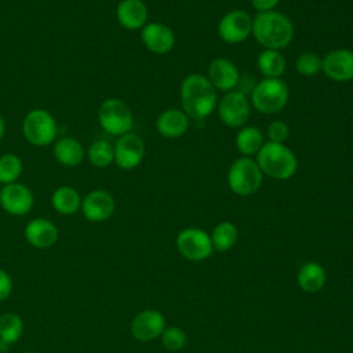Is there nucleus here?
I'll return each instance as SVG.
<instances>
[{"mask_svg":"<svg viewBox=\"0 0 353 353\" xmlns=\"http://www.w3.org/2000/svg\"><path fill=\"white\" fill-rule=\"evenodd\" d=\"M181 101L188 117L201 120L215 109L216 92L205 76L192 73L181 84Z\"/></svg>","mask_w":353,"mask_h":353,"instance_id":"nucleus-1","label":"nucleus"},{"mask_svg":"<svg viewBox=\"0 0 353 353\" xmlns=\"http://www.w3.org/2000/svg\"><path fill=\"white\" fill-rule=\"evenodd\" d=\"M252 34L266 50H281L294 37V26L290 18L279 11L258 12L252 19Z\"/></svg>","mask_w":353,"mask_h":353,"instance_id":"nucleus-2","label":"nucleus"},{"mask_svg":"<svg viewBox=\"0 0 353 353\" xmlns=\"http://www.w3.org/2000/svg\"><path fill=\"white\" fill-rule=\"evenodd\" d=\"M262 174L273 179H288L298 170L296 156L284 143L266 142L256 153L255 160Z\"/></svg>","mask_w":353,"mask_h":353,"instance_id":"nucleus-3","label":"nucleus"},{"mask_svg":"<svg viewBox=\"0 0 353 353\" xmlns=\"http://www.w3.org/2000/svg\"><path fill=\"white\" fill-rule=\"evenodd\" d=\"M288 101V87L280 79L265 77L251 91V105L263 114H273L284 109Z\"/></svg>","mask_w":353,"mask_h":353,"instance_id":"nucleus-4","label":"nucleus"},{"mask_svg":"<svg viewBox=\"0 0 353 353\" xmlns=\"http://www.w3.org/2000/svg\"><path fill=\"white\" fill-rule=\"evenodd\" d=\"M262 171L258 163L250 157L234 160L228 171V185L239 196L254 194L262 185Z\"/></svg>","mask_w":353,"mask_h":353,"instance_id":"nucleus-5","label":"nucleus"},{"mask_svg":"<svg viewBox=\"0 0 353 353\" xmlns=\"http://www.w3.org/2000/svg\"><path fill=\"white\" fill-rule=\"evenodd\" d=\"M25 139L34 146H47L57 138L58 127L52 114L44 109L30 110L22 123Z\"/></svg>","mask_w":353,"mask_h":353,"instance_id":"nucleus-6","label":"nucleus"},{"mask_svg":"<svg viewBox=\"0 0 353 353\" xmlns=\"http://www.w3.org/2000/svg\"><path fill=\"white\" fill-rule=\"evenodd\" d=\"M99 125L110 135H124L132 128V112L128 105L117 98L103 101L98 109Z\"/></svg>","mask_w":353,"mask_h":353,"instance_id":"nucleus-7","label":"nucleus"},{"mask_svg":"<svg viewBox=\"0 0 353 353\" xmlns=\"http://www.w3.org/2000/svg\"><path fill=\"white\" fill-rule=\"evenodd\" d=\"M251 103L244 92L233 90L226 92L218 103V116L221 121L232 128L243 127L251 112Z\"/></svg>","mask_w":353,"mask_h":353,"instance_id":"nucleus-8","label":"nucleus"},{"mask_svg":"<svg viewBox=\"0 0 353 353\" xmlns=\"http://www.w3.org/2000/svg\"><path fill=\"white\" fill-rule=\"evenodd\" d=\"M176 248L190 261H203L212 254L211 237L199 228H186L176 236Z\"/></svg>","mask_w":353,"mask_h":353,"instance_id":"nucleus-9","label":"nucleus"},{"mask_svg":"<svg viewBox=\"0 0 353 353\" xmlns=\"http://www.w3.org/2000/svg\"><path fill=\"white\" fill-rule=\"evenodd\" d=\"M252 33V18L244 10L226 12L218 23L219 37L229 44H239Z\"/></svg>","mask_w":353,"mask_h":353,"instance_id":"nucleus-10","label":"nucleus"},{"mask_svg":"<svg viewBox=\"0 0 353 353\" xmlns=\"http://www.w3.org/2000/svg\"><path fill=\"white\" fill-rule=\"evenodd\" d=\"M145 156V143L134 132L120 135L114 145V163L121 170H132L141 164Z\"/></svg>","mask_w":353,"mask_h":353,"instance_id":"nucleus-11","label":"nucleus"},{"mask_svg":"<svg viewBox=\"0 0 353 353\" xmlns=\"http://www.w3.org/2000/svg\"><path fill=\"white\" fill-rule=\"evenodd\" d=\"M33 193L23 183H8L0 190V205L10 215H25L33 207Z\"/></svg>","mask_w":353,"mask_h":353,"instance_id":"nucleus-12","label":"nucleus"},{"mask_svg":"<svg viewBox=\"0 0 353 353\" xmlns=\"http://www.w3.org/2000/svg\"><path fill=\"white\" fill-rule=\"evenodd\" d=\"M321 72L331 80L343 83L353 80V51L336 48L323 58Z\"/></svg>","mask_w":353,"mask_h":353,"instance_id":"nucleus-13","label":"nucleus"},{"mask_svg":"<svg viewBox=\"0 0 353 353\" xmlns=\"http://www.w3.org/2000/svg\"><path fill=\"white\" fill-rule=\"evenodd\" d=\"M114 207V199L108 190L95 189L81 200L80 208L85 219L91 222H102L113 215Z\"/></svg>","mask_w":353,"mask_h":353,"instance_id":"nucleus-14","label":"nucleus"},{"mask_svg":"<svg viewBox=\"0 0 353 353\" xmlns=\"http://www.w3.org/2000/svg\"><path fill=\"white\" fill-rule=\"evenodd\" d=\"M164 328V316L154 309H145L139 312L131 323V332L134 338L141 342H149L159 338Z\"/></svg>","mask_w":353,"mask_h":353,"instance_id":"nucleus-15","label":"nucleus"},{"mask_svg":"<svg viewBox=\"0 0 353 353\" xmlns=\"http://www.w3.org/2000/svg\"><path fill=\"white\" fill-rule=\"evenodd\" d=\"M141 39L145 47L153 54H167L174 48L175 34L161 22L146 23L141 29Z\"/></svg>","mask_w":353,"mask_h":353,"instance_id":"nucleus-16","label":"nucleus"},{"mask_svg":"<svg viewBox=\"0 0 353 353\" xmlns=\"http://www.w3.org/2000/svg\"><path fill=\"white\" fill-rule=\"evenodd\" d=\"M214 88L221 91H233L239 85L240 72L228 58H215L208 66V77Z\"/></svg>","mask_w":353,"mask_h":353,"instance_id":"nucleus-17","label":"nucleus"},{"mask_svg":"<svg viewBox=\"0 0 353 353\" xmlns=\"http://www.w3.org/2000/svg\"><path fill=\"white\" fill-rule=\"evenodd\" d=\"M25 237L36 248H48L57 243L58 229L46 218H34L25 226Z\"/></svg>","mask_w":353,"mask_h":353,"instance_id":"nucleus-18","label":"nucleus"},{"mask_svg":"<svg viewBox=\"0 0 353 353\" xmlns=\"http://www.w3.org/2000/svg\"><path fill=\"white\" fill-rule=\"evenodd\" d=\"M116 18L128 30L142 29L146 25L148 7L142 0H121L116 8Z\"/></svg>","mask_w":353,"mask_h":353,"instance_id":"nucleus-19","label":"nucleus"},{"mask_svg":"<svg viewBox=\"0 0 353 353\" xmlns=\"http://www.w3.org/2000/svg\"><path fill=\"white\" fill-rule=\"evenodd\" d=\"M189 128V117L183 110L168 109L159 114L156 120V130L164 138H179Z\"/></svg>","mask_w":353,"mask_h":353,"instance_id":"nucleus-20","label":"nucleus"},{"mask_svg":"<svg viewBox=\"0 0 353 353\" xmlns=\"http://www.w3.org/2000/svg\"><path fill=\"white\" fill-rule=\"evenodd\" d=\"M52 152L58 163L66 167H74L84 159V148L73 137H62L57 139Z\"/></svg>","mask_w":353,"mask_h":353,"instance_id":"nucleus-21","label":"nucleus"},{"mask_svg":"<svg viewBox=\"0 0 353 353\" xmlns=\"http://www.w3.org/2000/svg\"><path fill=\"white\" fill-rule=\"evenodd\" d=\"M324 268L317 262H306L298 272V284L306 292H317L325 284Z\"/></svg>","mask_w":353,"mask_h":353,"instance_id":"nucleus-22","label":"nucleus"},{"mask_svg":"<svg viewBox=\"0 0 353 353\" xmlns=\"http://www.w3.org/2000/svg\"><path fill=\"white\" fill-rule=\"evenodd\" d=\"M51 204L59 214L72 215L81 207V199L76 189L70 186H61L52 193Z\"/></svg>","mask_w":353,"mask_h":353,"instance_id":"nucleus-23","label":"nucleus"},{"mask_svg":"<svg viewBox=\"0 0 353 353\" xmlns=\"http://www.w3.org/2000/svg\"><path fill=\"white\" fill-rule=\"evenodd\" d=\"M259 72L269 79H279L285 70V58L277 50H263L256 59Z\"/></svg>","mask_w":353,"mask_h":353,"instance_id":"nucleus-24","label":"nucleus"},{"mask_svg":"<svg viewBox=\"0 0 353 353\" xmlns=\"http://www.w3.org/2000/svg\"><path fill=\"white\" fill-rule=\"evenodd\" d=\"M263 145V134L254 125L241 127L236 135V146L245 157L255 154Z\"/></svg>","mask_w":353,"mask_h":353,"instance_id":"nucleus-25","label":"nucleus"},{"mask_svg":"<svg viewBox=\"0 0 353 353\" xmlns=\"http://www.w3.org/2000/svg\"><path fill=\"white\" fill-rule=\"evenodd\" d=\"M211 243H212V247L216 250V251H228L230 250L236 241H237V237H239V232H237V228L229 222V221H223V222H219L214 229H212V233H211Z\"/></svg>","mask_w":353,"mask_h":353,"instance_id":"nucleus-26","label":"nucleus"},{"mask_svg":"<svg viewBox=\"0 0 353 353\" xmlns=\"http://www.w3.org/2000/svg\"><path fill=\"white\" fill-rule=\"evenodd\" d=\"M23 331V323L15 313H4L0 316V341L10 345L15 343Z\"/></svg>","mask_w":353,"mask_h":353,"instance_id":"nucleus-27","label":"nucleus"},{"mask_svg":"<svg viewBox=\"0 0 353 353\" xmlns=\"http://www.w3.org/2000/svg\"><path fill=\"white\" fill-rule=\"evenodd\" d=\"M88 159L95 167H108L114 161V146L106 139H98L90 146Z\"/></svg>","mask_w":353,"mask_h":353,"instance_id":"nucleus-28","label":"nucleus"},{"mask_svg":"<svg viewBox=\"0 0 353 353\" xmlns=\"http://www.w3.org/2000/svg\"><path fill=\"white\" fill-rule=\"evenodd\" d=\"M23 170L22 160L12 153L0 157V183L8 185L17 182Z\"/></svg>","mask_w":353,"mask_h":353,"instance_id":"nucleus-29","label":"nucleus"},{"mask_svg":"<svg viewBox=\"0 0 353 353\" xmlns=\"http://www.w3.org/2000/svg\"><path fill=\"white\" fill-rule=\"evenodd\" d=\"M295 69L302 76H316L323 69V58H320L317 54L312 51L302 52L295 61Z\"/></svg>","mask_w":353,"mask_h":353,"instance_id":"nucleus-30","label":"nucleus"},{"mask_svg":"<svg viewBox=\"0 0 353 353\" xmlns=\"http://www.w3.org/2000/svg\"><path fill=\"white\" fill-rule=\"evenodd\" d=\"M161 343L168 350H181L186 345V335L179 327H168L164 328L163 334L160 335Z\"/></svg>","mask_w":353,"mask_h":353,"instance_id":"nucleus-31","label":"nucleus"},{"mask_svg":"<svg viewBox=\"0 0 353 353\" xmlns=\"http://www.w3.org/2000/svg\"><path fill=\"white\" fill-rule=\"evenodd\" d=\"M268 138L270 142L284 143L290 135V127L283 120H274L268 125Z\"/></svg>","mask_w":353,"mask_h":353,"instance_id":"nucleus-32","label":"nucleus"},{"mask_svg":"<svg viewBox=\"0 0 353 353\" xmlns=\"http://www.w3.org/2000/svg\"><path fill=\"white\" fill-rule=\"evenodd\" d=\"M11 291H12L11 277L6 270L0 269V302L7 299L11 294Z\"/></svg>","mask_w":353,"mask_h":353,"instance_id":"nucleus-33","label":"nucleus"},{"mask_svg":"<svg viewBox=\"0 0 353 353\" xmlns=\"http://www.w3.org/2000/svg\"><path fill=\"white\" fill-rule=\"evenodd\" d=\"M280 3V0H251L252 7L258 12H265V11H272L274 7Z\"/></svg>","mask_w":353,"mask_h":353,"instance_id":"nucleus-34","label":"nucleus"},{"mask_svg":"<svg viewBox=\"0 0 353 353\" xmlns=\"http://www.w3.org/2000/svg\"><path fill=\"white\" fill-rule=\"evenodd\" d=\"M4 130H6V125H4V120H3V116L0 114V141L4 135Z\"/></svg>","mask_w":353,"mask_h":353,"instance_id":"nucleus-35","label":"nucleus"},{"mask_svg":"<svg viewBox=\"0 0 353 353\" xmlns=\"http://www.w3.org/2000/svg\"><path fill=\"white\" fill-rule=\"evenodd\" d=\"M25 353H36V352H25Z\"/></svg>","mask_w":353,"mask_h":353,"instance_id":"nucleus-36","label":"nucleus"}]
</instances>
